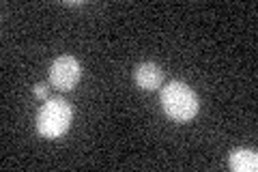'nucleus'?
Returning a JSON list of instances; mask_svg holds the SVG:
<instances>
[{"mask_svg":"<svg viewBox=\"0 0 258 172\" xmlns=\"http://www.w3.org/2000/svg\"><path fill=\"white\" fill-rule=\"evenodd\" d=\"M32 95L39 97V99H45V97H47V84H43V82L35 84V86H32Z\"/></svg>","mask_w":258,"mask_h":172,"instance_id":"6","label":"nucleus"},{"mask_svg":"<svg viewBox=\"0 0 258 172\" xmlns=\"http://www.w3.org/2000/svg\"><path fill=\"white\" fill-rule=\"evenodd\" d=\"M80 78H82V65H80V61L76 59V56H58L52 67H50V84L56 88V91H74V88L78 86Z\"/></svg>","mask_w":258,"mask_h":172,"instance_id":"3","label":"nucleus"},{"mask_svg":"<svg viewBox=\"0 0 258 172\" xmlns=\"http://www.w3.org/2000/svg\"><path fill=\"white\" fill-rule=\"evenodd\" d=\"M228 163L235 172H256L258 170V153L254 149H235V151H230Z\"/></svg>","mask_w":258,"mask_h":172,"instance_id":"5","label":"nucleus"},{"mask_svg":"<svg viewBox=\"0 0 258 172\" xmlns=\"http://www.w3.org/2000/svg\"><path fill=\"white\" fill-rule=\"evenodd\" d=\"M134 80L140 91H157V88L164 84V69L153 61H142L136 65Z\"/></svg>","mask_w":258,"mask_h":172,"instance_id":"4","label":"nucleus"},{"mask_svg":"<svg viewBox=\"0 0 258 172\" xmlns=\"http://www.w3.org/2000/svg\"><path fill=\"white\" fill-rule=\"evenodd\" d=\"M161 108H164L166 117H170L176 123H187L198 114L200 110V99L198 95L181 80H170L161 88L159 95Z\"/></svg>","mask_w":258,"mask_h":172,"instance_id":"1","label":"nucleus"},{"mask_svg":"<svg viewBox=\"0 0 258 172\" xmlns=\"http://www.w3.org/2000/svg\"><path fill=\"white\" fill-rule=\"evenodd\" d=\"M71 121H74V110L69 101L62 97H52L37 112V132L47 140H54L67 134Z\"/></svg>","mask_w":258,"mask_h":172,"instance_id":"2","label":"nucleus"}]
</instances>
